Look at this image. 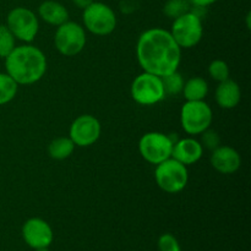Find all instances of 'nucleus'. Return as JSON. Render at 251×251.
<instances>
[{
  "instance_id": "obj_18",
  "label": "nucleus",
  "mask_w": 251,
  "mask_h": 251,
  "mask_svg": "<svg viewBox=\"0 0 251 251\" xmlns=\"http://www.w3.org/2000/svg\"><path fill=\"white\" fill-rule=\"evenodd\" d=\"M75 147V144L70 137H56L49 144L48 153L50 158L55 159V161H64L73 154Z\"/></svg>"
},
{
  "instance_id": "obj_20",
  "label": "nucleus",
  "mask_w": 251,
  "mask_h": 251,
  "mask_svg": "<svg viewBox=\"0 0 251 251\" xmlns=\"http://www.w3.org/2000/svg\"><path fill=\"white\" fill-rule=\"evenodd\" d=\"M190 10L191 5L188 0H167L163 5L164 16L171 20L178 19Z\"/></svg>"
},
{
  "instance_id": "obj_2",
  "label": "nucleus",
  "mask_w": 251,
  "mask_h": 251,
  "mask_svg": "<svg viewBox=\"0 0 251 251\" xmlns=\"http://www.w3.org/2000/svg\"><path fill=\"white\" fill-rule=\"evenodd\" d=\"M47 66L48 64L43 51L31 43L16 46L5 58V73L19 86L38 82L46 75Z\"/></svg>"
},
{
  "instance_id": "obj_6",
  "label": "nucleus",
  "mask_w": 251,
  "mask_h": 251,
  "mask_svg": "<svg viewBox=\"0 0 251 251\" xmlns=\"http://www.w3.org/2000/svg\"><path fill=\"white\" fill-rule=\"evenodd\" d=\"M212 108L205 100H186L181 107L180 124L189 135H200L211 126Z\"/></svg>"
},
{
  "instance_id": "obj_27",
  "label": "nucleus",
  "mask_w": 251,
  "mask_h": 251,
  "mask_svg": "<svg viewBox=\"0 0 251 251\" xmlns=\"http://www.w3.org/2000/svg\"><path fill=\"white\" fill-rule=\"evenodd\" d=\"M71 1H73V4L75 5L76 7H78V9L83 10V9H86V7H87L88 5L92 4V2L95 1V0H71Z\"/></svg>"
},
{
  "instance_id": "obj_10",
  "label": "nucleus",
  "mask_w": 251,
  "mask_h": 251,
  "mask_svg": "<svg viewBox=\"0 0 251 251\" xmlns=\"http://www.w3.org/2000/svg\"><path fill=\"white\" fill-rule=\"evenodd\" d=\"M174 142L173 137L163 132H146L139 141V152L145 161L157 166L171 158Z\"/></svg>"
},
{
  "instance_id": "obj_9",
  "label": "nucleus",
  "mask_w": 251,
  "mask_h": 251,
  "mask_svg": "<svg viewBox=\"0 0 251 251\" xmlns=\"http://www.w3.org/2000/svg\"><path fill=\"white\" fill-rule=\"evenodd\" d=\"M130 93L132 100L140 105H154L166 98L162 77L146 71L134 78Z\"/></svg>"
},
{
  "instance_id": "obj_8",
  "label": "nucleus",
  "mask_w": 251,
  "mask_h": 251,
  "mask_svg": "<svg viewBox=\"0 0 251 251\" xmlns=\"http://www.w3.org/2000/svg\"><path fill=\"white\" fill-rule=\"evenodd\" d=\"M87 37L82 25L66 21L56 27L54 34V46L64 56H76L85 49Z\"/></svg>"
},
{
  "instance_id": "obj_23",
  "label": "nucleus",
  "mask_w": 251,
  "mask_h": 251,
  "mask_svg": "<svg viewBox=\"0 0 251 251\" xmlns=\"http://www.w3.org/2000/svg\"><path fill=\"white\" fill-rule=\"evenodd\" d=\"M16 47V38L5 24H0V58H6Z\"/></svg>"
},
{
  "instance_id": "obj_11",
  "label": "nucleus",
  "mask_w": 251,
  "mask_h": 251,
  "mask_svg": "<svg viewBox=\"0 0 251 251\" xmlns=\"http://www.w3.org/2000/svg\"><path fill=\"white\" fill-rule=\"evenodd\" d=\"M102 132L100 120L91 114L78 115L71 124L69 137L73 140L75 146L88 147L98 141Z\"/></svg>"
},
{
  "instance_id": "obj_17",
  "label": "nucleus",
  "mask_w": 251,
  "mask_h": 251,
  "mask_svg": "<svg viewBox=\"0 0 251 251\" xmlns=\"http://www.w3.org/2000/svg\"><path fill=\"white\" fill-rule=\"evenodd\" d=\"M181 93L186 100H205L208 95L207 81L200 76L189 78L188 81L184 82Z\"/></svg>"
},
{
  "instance_id": "obj_19",
  "label": "nucleus",
  "mask_w": 251,
  "mask_h": 251,
  "mask_svg": "<svg viewBox=\"0 0 251 251\" xmlns=\"http://www.w3.org/2000/svg\"><path fill=\"white\" fill-rule=\"evenodd\" d=\"M19 85L6 73H0V105L11 102L17 95Z\"/></svg>"
},
{
  "instance_id": "obj_28",
  "label": "nucleus",
  "mask_w": 251,
  "mask_h": 251,
  "mask_svg": "<svg viewBox=\"0 0 251 251\" xmlns=\"http://www.w3.org/2000/svg\"><path fill=\"white\" fill-rule=\"evenodd\" d=\"M34 251H49L48 248H39V249H34Z\"/></svg>"
},
{
  "instance_id": "obj_1",
  "label": "nucleus",
  "mask_w": 251,
  "mask_h": 251,
  "mask_svg": "<svg viewBox=\"0 0 251 251\" xmlns=\"http://www.w3.org/2000/svg\"><path fill=\"white\" fill-rule=\"evenodd\" d=\"M136 56L142 70L164 77L178 71L181 61V48L174 41L171 32L153 27L140 34Z\"/></svg>"
},
{
  "instance_id": "obj_7",
  "label": "nucleus",
  "mask_w": 251,
  "mask_h": 251,
  "mask_svg": "<svg viewBox=\"0 0 251 251\" xmlns=\"http://www.w3.org/2000/svg\"><path fill=\"white\" fill-rule=\"evenodd\" d=\"M5 25L14 37L25 43L34 41L39 31V19L36 12L25 6H17L7 12Z\"/></svg>"
},
{
  "instance_id": "obj_21",
  "label": "nucleus",
  "mask_w": 251,
  "mask_h": 251,
  "mask_svg": "<svg viewBox=\"0 0 251 251\" xmlns=\"http://www.w3.org/2000/svg\"><path fill=\"white\" fill-rule=\"evenodd\" d=\"M207 73L210 77L212 80L217 81V82H222V81L230 78L229 65L222 59H216V60L211 61L210 65H208Z\"/></svg>"
},
{
  "instance_id": "obj_12",
  "label": "nucleus",
  "mask_w": 251,
  "mask_h": 251,
  "mask_svg": "<svg viewBox=\"0 0 251 251\" xmlns=\"http://www.w3.org/2000/svg\"><path fill=\"white\" fill-rule=\"evenodd\" d=\"M22 239L31 249L49 248L54 240L50 225L43 218L32 217L24 223L21 229Z\"/></svg>"
},
{
  "instance_id": "obj_15",
  "label": "nucleus",
  "mask_w": 251,
  "mask_h": 251,
  "mask_svg": "<svg viewBox=\"0 0 251 251\" xmlns=\"http://www.w3.org/2000/svg\"><path fill=\"white\" fill-rule=\"evenodd\" d=\"M216 103L223 109H233L242 100V90L237 81L228 80L218 82L215 92Z\"/></svg>"
},
{
  "instance_id": "obj_22",
  "label": "nucleus",
  "mask_w": 251,
  "mask_h": 251,
  "mask_svg": "<svg viewBox=\"0 0 251 251\" xmlns=\"http://www.w3.org/2000/svg\"><path fill=\"white\" fill-rule=\"evenodd\" d=\"M162 82H163L166 96H176L181 93L185 81H184L183 76L178 71H176V73L162 77Z\"/></svg>"
},
{
  "instance_id": "obj_5",
  "label": "nucleus",
  "mask_w": 251,
  "mask_h": 251,
  "mask_svg": "<svg viewBox=\"0 0 251 251\" xmlns=\"http://www.w3.org/2000/svg\"><path fill=\"white\" fill-rule=\"evenodd\" d=\"M169 32L181 49L194 48L202 39V19L190 10L183 16L173 20Z\"/></svg>"
},
{
  "instance_id": "obj_13",
  "label": "nucleus",
  "mask_w": 251,
  "mask_h": 251,
  "mask_svg": "<svg viewBox=\"0 0 251 251\" xmlns=\"http://www.w3.org/2000/svg\"><path fill=\"white\" fill-rule=\"evenodd\" d=\"M211 166L221 174H233L239 171L242 166V157L239 152L230 146L221 145L213 150L211 154Z\"/></svg>"
},
{
  "instance_id": "obj_14",
  "label": "nucleus",
  "mask_w": 251,
  "mask_h": 251,
  "mask_svg": "<svg viewBox=\"0 0 251 251\" xmlns=\"http://www.w3.org/2000/svg\"><path fill=\"white\" fill-rule=\"evenodd\" d=\"M202 154L203 147L201 146L200 141L193 137H184L174 142L172 158L188 167L198 163L202 158Z\"/></svg>"
},
{
  "instance_id": "obj_3",
  "label": "nucleus",
  "mask_w": 251,
  "mask_h": 251,
  "mask_svg": "<svg viewBox=\"0 0 251 251\" xmlns=\"http://www.w3.org/2000/svg\"><path fill=\"white\" fill-rule=\"evenodd\" d=\"M83 28L95 36L104 37L114 32L117 27V14L109 5L93 1L82 12Z\"/></svg>"
},
{
  "instance_id": "obj_4",
  "label": "nucleus",
  "mask_w": 251,
  "mask_h": 251,
  "mask_svg": "<svg viewBox=\"0 0 251 251\" xmlns=\"http://www.w3.org/2000/svg\"><path fill=\"white\" fill-rule=\"evenodd\" d=\"M154 179L161 190L167 194H178L186 188L189 173L186 166L174 158H168L157 164Z\"/></svg>"
},
{
  "instance_id": "obj_16",
  "label": "nucleus",
  "mask_w": 251,
  "mask_h": 251,
  "mask_svg": "<svg viewBox=\"0 0 251 251\" xmlns=\"http://www.w3.org/2000/svg\"><path fill=\"white\" fill-rule=\"evenodd\" d=\"M38 16L48 25L58 27L69 21V10L61 2L46 0L38 6Z\"/></svg>"
},
{
  "instance_id": "obj_25",
  "label": "nucleus",
  "mask_w": 251,
  "mask_h": 251,
  "mask_svg": "<svg viewBox=\"0 0 251 251\" xmlns=\"http://www.w3.org/2000/svg\"><path fill=\"white\" fill-rule=\"evenodd\" d=\"M157 247L159 251H181L178 239L171 233H164L158 238Z\"/></svg>"
},
{
  "instance_id": "obj_24",
  "label": "nucleus",
  "mask_w": 251,
  "mask_h": 251,
  "mask_svg": "<svg viewBox=\"0 0 251 251\" xmlns=\"http://www.w3.org/2000/svg\"><path fill=\"white\" fill-rule=\"evenodd\" d=\"M201 140L200 144L203 149L208 150V151H213V150L217 149L218 146H221V137L218 135L217 131L210 129L205 130L203 132H201Z\"/></svg>"
},
{
  "instance_id": "obj_26",
  "label": "nucleus",
  "mask_w": 251,
  "mask_h": 251,
  "mask_svg": "<svg viewBox=\"0 0 251 251\" xmlns=\"http://www.w3.org/2000/svg\"><path fill=\"white\" fill-rule=\"evenodd\" d=\"M190 2L191 6H195V7H208L211 5H213L215 2H217L218 0H188Z\"/></svg>"
}]
</instances>
